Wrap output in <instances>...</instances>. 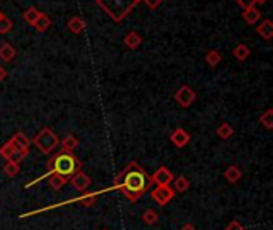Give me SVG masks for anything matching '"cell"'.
<instances>
[{
    "instance_id": "6da1fadb",
    "label": "cell",
    "mask_w": 273,
    "mask_h": 230,
    "mask_svg": "<svg viewBox=\"0 0 273 230\" xmlns=\"http://www.w3.org/2000/svg\"><path fill=\"white\" fill-rule=\"evenodd\" d=\"M150 186H152L150 176L136 162H131L120 174H117L114 179V186L109 191H120V193L130 201H137L144 193L150 191Z\"/></svg>"
},
{
    "instance_id": "7a4b0ae2",
    "label": "cell",
    "mask_w": 273,
    "mask_h": 230,
    "mask_svg": "<svg viewBox=\"0 0 273 230\" xmlns=\"http://www.w3.org/2000/svg\"><path fill=\"white\" fill-rule=\"evenodd\" d=\"M82 171V162L75 157L72 152H64L61 151L59 153H56L53 158L48 160V163H46V172L43 176H40L39 179L32 181L26 184V189L34 186V184H37L39 181L46 179L50 174H58L64 177V179H71V177L75 174V172Z\"/></svg>"
},
{
    "instance_id": "3957f363",
    "label": "cell",
    "mask_w": 273,
    "mask_h": 230,
    "mask_svg": "<svg viewBox=\"0 0 273 230\" xmlns=\"http://www.w3.org/2000/svg\"><path fill=\"white\" fill-rule=\"evenodd\" d=\"M137 3V0H96L98 7H101L115 22L123 21Z\"/></svg>"
},
{
    "instance_id": "277c9868",
    "label": "cell",
    "mask_w": 273,
    "mask_h": 230,
    "mask_svg": "<svg viewBox=\"0 0 273 230\" xmlns=\"http://www.w3.org/2000/svg\"><path fill=\"white\" fill-rule=\"evenodd\" d=\"M59 137H58L53 131H51L48 126H45L43 130H40L39 133L36 134V137L32 139L34 146H36L40 152L43 153H51L55 149L59 146Z\"/></svg>"
},
{
    "instance_id": "5b68a950",
    "label": "cell",
    "mask_w": 273,
    "mask_h": 230,
    "mask_svg": "<svg viewBox=\"0 0 273 230\" xmlns=\"http://www.w3.org/2000/svg\"><path fill=\"white\" fill-rule=\"evenodd\" d=\"M29 152H21L18 151L13 142H11V139L8 142H5L2 147H0V157L5 158V160H11V162H16V163H21L22 160H24L27 157Z\"/></svg>"
},
{
    "instance_id": "8992f818",
    "label": "cell",
    "mask_w": 273,
    "mask_h": 230,
    "mask_svg": "<svg viewBox=\"0 0 273 230\" xmlns=\"http://www.w3.org/2000/svg\"><path fill=\"white\" fill-rule=\"evenodd\" d=\"M174 192L173 189L170 186H156L152 192H150V195H152V200L155 201V203H158L160 206H166L170 201L174 198Z\"/></svg>"
},
{
    "instance_id": "52a82bcc",
    "label": "cell",
    "mask_w": 273,
    "mask_h": 230,
    "mask_svg": "<svg viewBox=\"0 0 273 230\" xmlns=\"http://www.w3.org/2000/svg\"><path fill=\"white\" fill-rule=\"evenodd\" d=\"M174 99L177 101V104L181 107H190L192 102L196 99V93L189 85H184L174 93Z\"/></svg>"
},
{
    "instance_id": "ba28073f",
    "label": "cell",
    "mask_w": 273,
    "mask_h": 230,
    "mask_svg": "<svg viewBox=\"0 0 273 230\" xmlns=\"http://www.w3.org/2000/svg\"><path fill=\"white\" fill-rule=\"evenodd\" d=\"M173 179H174L173 172L168 170L166 166H160V168L150 176V181H152V184H156V186H170Z\"/></svg>"
},
{
    "instance_id": "9c48e42d",
    "label": "cell",
    "mask_w": 273,
    "mask_h": 230,
    "mask_svg": "<svg viewBox=\"0 0 273 230\" xmlns=\"http://www.w3.org/2000/svg\"><path fill=\"white\" fill-rule=\"evenodd\" d=\"M170 139H171V142H173L176 147L182 149V147H185V146H187V144L190 142V134H189L185 130H182V128H176V130H174L173 133H171Z\"/></svg>"
},
{
    "instance_id": "30bf717a",
    "label": "cell",
    "mask_w": 273,
    "mask_h": 230,
    "mask_svg": "<svg viewBox=\"0 0 273 230\" xmlns=\"http://www.w3.org/2000/svg\"><path fill=\"white\" fill-rule=\"evenodd\" d=\"M69 181H71L72 186H74L75 189H77V191H80V192H85L86 189L90 187V184H91V179L85 174L83 171L75 172V174H74Z\"/></svg>"
},
{
    "instance_id": "8fae6325",
    "label": "cell",
    "mask_w": 273,
    "mask_h": 230,
    "mask_svg": "<svg viewBox=\"0 0 273 230\" xmlns=\"http://www.w3.org/2000/svg\"><path fill=\"white\" fill-rule=\"evenodd\" d=\"M255 32H257L264 40L269 42L273 37V22L270 19H264L259 26H255Z\"/></svg>"
},
{
    "instance_id": "7c38bea8",
    "label": "cell",
    "mask_w": 273,
    "mask_h": 230,
    "mask_svg": "<svg viewBox=\"0 0 273 230\" xmlns=\"http://www.w3.org/2000/svg\"><path fill=\"white\" fill-rule=\"evenodd\" d=\"M11 142H13V146L18 149V151L29 152V146H31V141H29L27 136L24 133H21V131H18V133L13 134V137H11Z\"/></svg>"
},
{
    "instance_id": "4fadbf2b",
    "label": "cell",
    "mask_w": 273,
    "mask_h": 230,
    "mask_svg": "<svg viewBox=\"0 0 273 230\" xmlns=\"http://www.w3.org/2000/svg\"><path fill=\"white\" fill-rule=\"evenodd\" d=\"M123 43L126 45L128 48L136 50V48H139V45L142 43V37L139 36L137 32L131 31V32H128L126 36H125V38H123Z\"/></svg>"
},
{
    "instance_id": "5bb4252c",
    "label": "cell",
    "mask_w": 273,
    "mask_h": 230,
    "mask_svg": "<svg viewBox=\"0 0 273 230\" xmlns=\"http://www.w3.org/2000/svg\"><path fill=\"white\" fill-rule=\"evenodd\" d=\"M16 53H18V51H16V48L11 43L0 45V59L3 62H10L16 56Z\"/></svg>"
},
{
    "instance_id": "9a60e30c",
    "label": "cell",
    "mask_w": 273,
    "mask_h": 230,
    "mask_svg": "<svg viewBox=\"0 0 273 230\" xmlns=\"http://www.w3.org/2000/svg\"><path fill=\"white\" fill-rule=\"evenodd\" d=\"M241 176H243L241 170L238 168V166H235V165H230L229 168L224 171V177H225V179H227L230 184H236L238 181L241 179Z\"/></svg>"
},
{
    "instance_id": "2e32d148",
    "label": "cell",
    "mask_w": 273,
    "mask_h": 230,
    "mask_svg": "<svg viewBox=\"0 0 273 230\" xmlns=\"http://www.w3.org/2000/svg\"><path fill=\"white\" fill-rule=\"evenodd\" d=\"M51 26V19L48 18V15H45V13H40L39 15V18L34 21V24L32 27L36 29L37 32H45V31H48V27Z\"/></svg>"
},
{
    "instance_id": "e0dca14e",
    "label": "cell",
    "mask_w": 273,
    "mask_h": 230,
    "mask_svg": "<svg viewBox=\"0 0 273 230\" xmlns=\"http://www.w3.org/2000/svg\"><path fill=\"white\" fill-rule=\"evenodd\" d=\"M67 29L72 34H80L85 31V21L80 18V16H72L71 19L67 21Z\"/></svg>"
},
{
    "instance_id": "ac0fdd59",
    "label": "cell",
    "mask_w": 273,
    "mask_h": 230,
    "mask_svg": "<svg viewBox=\"0 0 273 230\" xmlns=\"http://www.w3.org/2000/svg\"><path fill=\"white\" fill-rule=\"evenodd\" d=\"M241 16H243V19H245V21L248 22V24L254 26L255 22H257V21L260 19V11H259L257 8H255V7H253V8L243 10Z\"/></svg>"
},
{
    "instance_id": "d6986e66",
    "label": "cell",
    "mask_w": 273,
    "mask_h": 230,
    "mask_svg": "<svg viewBox=\"0 0 273 230\" xmlns=\"http://www.w3.org/2000/svg\"><path fill=\"white\" fill-rule=\"evenodd\" d=\"M61 142V146H62V151L64 152H72L74 149H77L78 147V139L75 137L74 134H67L66 137H64Z\"/></svg>"
},
{
    "instance_id": "ffe728a7",
    "label": "cell",
    "mask_w": 273,
    "mask_h": 230,
    "mask_svg": "<svg viewBox=\"0 0 273 230\" xmlns=\"http://www.w3.org/2000/svg\"><path fill=\"white\" fill-rule=\"evenodd\" d=\"M249 55H251V50H249V47H248V45H245V43H238L236 47L234 48V56L236 58L238 61H245Z\"/></svg>"
},
{
    "instance_id": "44dd1931",
    "label": "cell",
    "mask_w": 273,
    "mask_h": 230,
    "mask_svg": "<svg viewBox=\"0 0 273 230\" xmlns=\"http://www.w3.org/2000/svg\"><path fill=\"white\" fill-rule=\"evenodd\" d=\"M220 59H222V55H220L217 50H210L205 56V61L208 62L210 67H216L220 62Z\"/></svg>"
},
{
    "instance_id": "7402d4cb",
    "label": "cell",
    "mask_w": 273,
    "mask_h": 230,
    "mask_svg": "<svg viewBox=\"0 0 273 230\" xmlns=\"http://www.w3.org/2000/svg\"><path fill=\"white\" fill-rule=\"evenodd\" d=\"M216 133H217V136L220 137V139H229V137L234 136V128H232L230 123H222V125L217 126Z\"/></svg>"
},
{
    "instance_id": "603a6c76",
    "label": "cell",
    "mask_w": 273,
    "mask_h": 230,
    "mask_svg": "<svg viewBox=\"0 0 273 230\" xmlns=\"http://www.w3.org/2000/svg\"><path fill=\"white\" fill-rule=\"evenodd\" d=\"M173 181H174V192L184 193L190 187V181L187 179V177H184V176H179V177H176V179H173Z\"/></svg>"
},
{
    "instance_id": "cb8c5ba5",
    "label": "cell",
    "mask_w": 273,
    "mask_h": 230,
    "mask_svg": "<svg viewBox=\"0 0 273 230\" xmlns=\"http://www.w3.org/2000/svg\"><path fill=\"white\" fill-rule=\"evenodd\" d=\"M260 125L265 126V130L273 128V109H267V111L259 117Z\"/></svg>"
},
{
    "instance_id": "d4e9b609",
    "label": "cell",
    "mask_w": 273,
    "mask_h": 230,
    "mask_svg": "<svg viewBox=\"0 0 273 230\" xmlns=\"http://www.w3.org/2000/svg\"><path fill=\"white\" fill-rule=\"evenodd\" d=\"M2 171L7 174L8 177H15L16 174L20 172V163H16V162H11V160H7V163L3 165V168Z\"/></svg>"
},
{
    "instance_id": "484cf974",
    "label": "cell",
    "mask_w": 273,
    "mask_h": 230,
    "mask_svg": "<svg viewBox=\"0 0 273 230\" xmlns=\"http://www.w3.org/2000/svg\"><path fill=\"white\" fill-rule=\"evenodd\" d=\"M39 15H40V11L37 10V8H34V7H31V8H27L24 13H22V18H24V21L27 22V24H34V21H36L37 18H39Z\"/></svg>"
},
{
    "instance_id": "4316f807",
    "label": "cell",
    "mask_w": 273,
    "mask_h": 230,
    "mask_svg": "<svg viewBox=\"0 0 273 230\" xmlns=\"http://www.w3.org/2000/svg\"><path fill=\"white\" fill-rule=\"evenodd\" d=\"M46 179H48L50 186L53 187V189H56V191H59V189L64 186V184L67 182V179H64V177L58 176V174H50L48 177H46Z\"/></svg>"
},
{
    "instance_id": "83f0119b",
    "label": "cell",
    "mask_w": 273,
    "mask_h": 230,
    "mask_svg": "<svg viewBox=\"0 0 273 230\" xmlns=\"http://www.w3.org/2000/svg\"><path fill=\"white\" fill-rule=\"evenodd\" d=\"M142 221L147 224V226H154V224L158 221V214L154 210H146L142 212Z\"/></svg>"
},
{
    "instance_id": "f1b7e54d",
    "label": "cell",
    "mask_w": 273,
    "mask_h": 230,
    "mask_svg": "<svg viewBox=\"0 0 273 230\" xmlns=\"http://www.w3.org/2000/svg\"><path fill=\"white\" fill-rule=\"evenodd\" d=\"M11 29H13V22H11L8 16H0V34H8Z\"/></svg>"
},
{
    "instance_id": "f546056e",
    "label": "cell",
    "mask_w": 273,
    "mask_h": 230,
    "mask_svg": "<svg viewBox=\"0 0 273 230\" xmlns=\"http://www.w3.org/2000/svg\"><path fill=\"white\" fill-rule=\"evenodd\" d=\"M236 3L240 5L243 10H248V8H253L255 7V2L254 0H236Z\"/></svg>"
},
{
    "instance_id": "4dcf8cb0",
    "label": "cell",
    "mask_w": 273,
    "mask_h": 230,
    "mask_svg": "<svg viewBox=\"0 0 273 230\" xmlns=\"http://www.w3.org/2000/svg\"><path fill=\"white\" fill-rule=\"evenodd\" d=\"M141 2L146 3L150 10H155L156 7H160V5L163 3V0H141Z\"/></svg>"
},
{
    "instance_id": "1f68e13d",
    "label": "cell",
    "mask_w": 273,
    "mask_h": 230,
    "mask_svg": "<svg viewBox=\"0 0 273 230\" xmlns=\"http://www.w3.org/2000/svg\"><path fill=\"white\" fill-rule=\"evenodd\" d=\"M225 230H245V227L241 226L240 221H232L229 222V226L225 227Z\"/></svg>"
},
{
    "instance_id": "d6a6232c",
    "label": "cell",
    "mask_w": 273,
    "mask_h": 230,
    "mask_svg": "<svg viewBox=\"0 0 273 230\" xmlns=\"http://www.w3.org/2000/svg\"><path fill=\"white\" fill-rule=\"evenodd\" d=\"M5 77H7V71H5L2 66H0V82H2Z\"/></svg>"
},
{
    "instance_id": "836d02e7",
    "label": "cell",
    "mask_w": 273,
    "mask_h": 230,
    "mask_svg": "<svg viewBox=\"0 0 273 230\" xmlns=\"http://www.w3.org/2000/svg\"><path fill=\"white\" fill-rule=\"evenodd\" d=\"M179 230H196V229L192 226V224H185V226H182Z\"/></svg>"
},
{
    "instance_id": "e575fe53",
    "label": "cell",
    "mask_w": 273,
    "mask_h": 230,
    "mask_svg": "<svg viewBox=\"0 0 273 230\" xmlns=\"http://www.w3.org/2000/svg\"><path fill=\"white\" fill-rule=\"evenodd\" d=\"M254 2H255V3H260V5H262V3H265V2H267V0H254Z\"/></svg>"
},
{
    "instance_id": "d590c367",
    "label": "cell",
    "mask_w": 273,
    "mask_h": 230,
    "mask_svg": "<svg viewBox=\"0 0 273 230\" xmlns=\"http://www.w3.org/2000/svg\"><path fill=\"white\" fill-rule=\"evenodd\" d=\"M2 15H3V13H2V11H0V16H2Z\"/></svg>"
},
{
    "instance_id": "8d00e7d4",
    "label": "cell",
    "mask_w": 273,
    "mask_h": 230,
    "mask_svg": "<svg viewBox=\"0 0 273 230\" xmlns=\"http://www.w3.org/2000/svg\"><path fill=\"white\" fill-rule=\"evenodd\" d=\"M101 230H107V229H101Z\"/></svg>"
},
{
    "instance_id": "74e56055",
    "label": "cell",
    "mask_w": 273,
    "mask_h": 230,
    "mask_svg": "<svg viewBox=\"0 0 273 230\" xmlns=\"http://www.w3.org/2000/svg\"><path fill=\"white\" fill-rule=\"evenodd\" d=\"M137 2H141V0H137Z\"/></svg>"
}]
</instances>
